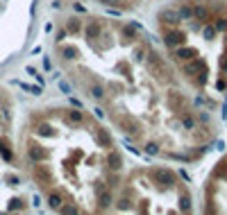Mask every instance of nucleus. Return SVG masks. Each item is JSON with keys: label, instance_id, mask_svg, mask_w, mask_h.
<instances>
[{"label": "nucleus", "instance_id": "1a4fd4ad", "mask_svg": "<svg viewBox=\"0 0 227 215\" xmlns=\"http://www.w3.org/2000/svg\"><path fill=\"white\" fill-rule=\"evenodd\" d=\"M204 36H207V38L214 36V30H211V27H207V30H204Z\"/></svg>", "mask_w": 227, "mask_h": 215}, {"label": "nucleus", "instance_id": "423d86ee", "mask_svg": "<svg viewBox=\"0 0 227 215\" xmlns=\"http://www.w3.org/2000/svg\"><path fill=\"white\" fill-rule=\"evenodd\" d=\"M93 97H102V89H100V86H96V89H93Z\"/></svg>", "mask_w": 227, "mask_h": 215}, {"label": "nucleus", "instance_id": "7ed1b4c3", "mask_svg": "<svg viewBox=\"0 0 227 215\" xmlns=\"http://www.w3.org/2000/svg\"><path fill=\"white\" fill-rule=\"evenodd\" d=\"M50 206H52V208H61V199H59V195H50Z\"/></svg>", "mask_w": 227, "mask_h": 215}, {"label": "nucleus", "instance_id": "6e6552de", "mask_svg": "<svg viewBox=\"0 0 227 215\" xmlns=\"http://www.w3.org/2000/svg\"><path fill=\"white\" fill-rule=\"evenodd\" d=\"M179 54H182V57H184V59H188V57H191L193 52H191V50H179Z\"/></svg>", "mask_w": 227, "mask_h": 215}, {"label": "nucleus", "instance_id": "f257e3e1", "mask_svg": "<svg viewBox=\"0 0 227 215\" xmlns=\"http://www.w3.org/2000/svg\"><path fill=\"white\" fill-rule=\"evenodd\" d=\"M157 179L164 181L166 186H170V183H175V174L168 172V170H157Z\"/></svg>", "mask_w": 227, "mask_h": 215}, {"label": "nucleus", "instance_id": "20e7f679", "mask_svg": "<svg viewBox=\"0 0 227 215\" xmlns=\"http://www.w3.org/2000/svg\"><path fill=\"white\" fill-rule=\"evenodd\" d=\"M59 89H61L66 95H71V91H73V89H71V84H68V82H64V79L59 82Z\"/></svg>", "mask_w": 227, "mask_h": 215}, {"label": "nucleus", "instance_id": "39448f33", "mask_svg": "<svg viewBox=\"0 0 227 215\" xmlns=\"http://www.w3.org/2000/svg\"><path fill=\"white\" fill-rule=\"evenodd\" d=\"M71 120L80 122V120H82V113H77V111H71Z\"/></svg>", "mask_w": 227, "mask_h": 215}, {"label": "nucleus", "instance_id": "f03ea898", "mask_svg": "<svg viewBox=\"0 0 227 215\" xmlns=\"http://www.w3.org/2000/svg\"><path fill=\"white\" fill-rule=\"evenodd\" d=\"M61 213H64V215H80L77 208H75L73 204H66V206H61Z\"/></svg>", "mask_w": 227, "mask_h": 215}, {"label": "nucleus", "instance_id": "0eeeda50", "mask_svg": "<svg viewBox=\"0 0 227 215\" xmlns=\"http://www.w3.org/2000/svg\"><path fill=\"white\" fill-rule=\"evenodd\" d=\"M179 206H182V211H188V199L182 197V204H179Z\"/></svg>", "mask_w": 227, "mask_h": 215}]
</instances>
